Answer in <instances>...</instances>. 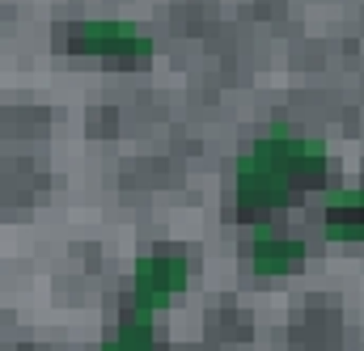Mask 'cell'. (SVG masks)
Wrapping results in <instances>:
<instances>
[{"label":"cell","mask_w":364,"mask_h":351,"mask_svg":"<svg viewBox=\"0 0 364 351\" xmlns=\"http://www.w3.org/2000/svg\"><path fill=\"white\" fill-rule=\"evenodd\" d=\"M331 170L322 140L292 131L288 119H272L267 131L233 161V195L242 212H272L292 203L305 186H318Z\"/></svg>","instance_id":"cell-1"},{"label":"cell","mask_w":364,"mask_h":351,"mask_svg":"<svg viewBox=\"0 0 364 351\" xmlns=\"http://www.w3.org/2000/svg\"><path fill=\"white\" fill-rule=\"evenodd\" d=\"M191 284V259L186 254H140L132 266V309L157 318L166 305H174L182 296V288Z\"/></svg>","instance_id":"cell-2"},{"label":"cell","mask_w":364,"mask_h":351,"mask_svg":"<svg viewBox=\"0 0 364 351\" xmlns=\"http://www.w3.org/2000/svg\"><path fill=\"white\" fill-rule=\"evenodd\" d=\"M73 43L85 55H102V60H123V64H144L153 55V38L123 17H81L73 26Z\"/></svg>","instance_id":"cell-3"},{"label":"cell","mask_w":364,"mask_h":351,"mask_svg":"<svg viewBox=\"0 0 364 351\" xmlns=\"http://www.w3.org/2000/svg\"><path fill=\"white\" fill-rule=\"evenodd\" d=\"M305 263V246L296 237H284V233H272V229H259L255 242H250V266L259 275H296Z\"/></svg>","instance_id":"cell-4"},{"label":"cell","mask_w":364,"mask_h":351,"mask_svg":"<svg viewBox=\"0 0 364 351\" xmlns=\"http://www.w3.org/2000/svg\"><path fill=\"white\" fill-rule=\"evenodd\" d=\"M326 237L364 242V186H339L326 195Z\"/></svg>","instance_id":"cell-5"},{"label":"cell","mask_w":364,"mask_h":351,"mask_svg":"<svg viewBox=\"0 0 364 351\" xmlns=\"http://www.w3.org/2000/svg\"><path fill=\"white\" fill-rule=\"evenodd\" d=\"M102 351H153V318L127 309V318L119 322L114 339H106Z\"/></svg>","instance_id":"cell-6"}]
</instances>
